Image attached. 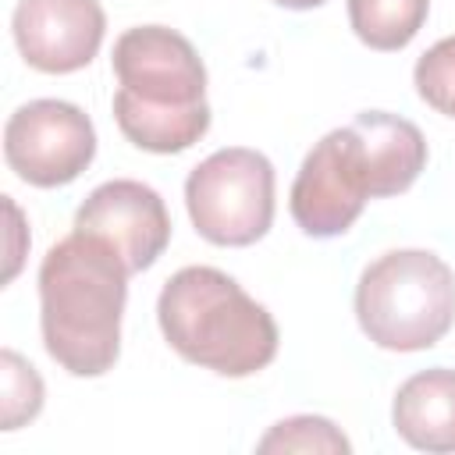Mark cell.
<instances>
[{
  "mask_svg": "<svg viewBox=\"0 0 455 455\" xmlns=\"http://www.w3.org/2000/svg\"><path fill=\"white\" fill-rule=\"evenodd\" d=\"M128 267L100 235L71 231L39 263V327L57 366L100 377L121 355Z\"/></svg>",
  "mask_w": 455,
  "mask_h": 455,
  "instance_id": "6da1fadb",
  "label": "cell"
},
{
  "mask_svg": "<svg viewBox=\"0 0 455 455\" xmlns=\"http://www.w3.org/2000/svg\"><path fill=\"white\" fill-rule=\"evenodd\" d=\"M167 345L220 377H249L274 363L277 323L245 288L217 267H181L156 299Z\"/></svg>",
  "mask_w": 455,
  "mask_h": 455,
  "instance_id": "7a4b0ae2",
  "label": "cell"
},
{
  "mask_svg": "<svg viewBox=\"0 0 455 455\" xmlns=\"http://www.w3.org/2000/svg\"><path fill=\"white\" fill-rule=\"evenodd\" d=\"M355 320L377 348H434L455 323V270L427 249H391L359 274Z\"/></svg>",
  "mask_w": 455,
  "mask_h": 455,
  "instance_id": "3957f363",
  "label": "cell"
},
{
  "mask_svg": "<svg viewBox=\"0 0 455 455\" xmlns=\"http://www.w3.org/2000/svg\"><path fill=\"white\" fill-rule=\"evenodd\" d=\"M185 206L206 242L252 245L274 224V164L259 149H217L185 178Z\"/></svg>",
  "mask_w": 455,
  "mask_h": 455,
  "instance_id": "277c9868",
  "label": "cell"
},
{
  "mask_svg": "<svg viewBox=\"0 0 455 455\" xmlns=\"http://www.w3.org/2000/svg\"><path fill=\"white\" fill-rule=\"evenodd\" d=\"M366 199H377V174L359 132L345 124L306 153L288 206L306 235L334 238L359 220Z\"/></svg>",
  "mask_w": 455,
  "mask_h": 455,
  "instance_id": "5b68a950",
  "label": "cell"
},
{
  "mask_svg": "<svg viewBox=\"0 0 455 455\" xmlns=\"http://www.w3.org/2000/svg\"><path fill=\"white\" fill-rule=\"evenodd\" d=\"M96 156V128L85 110L64 100H32L4 124L7 167L36 185L57 188L75 181Z\"/></svg>",
  "mask_w": 455,
  "mask_h": 455,
  "instance_id": "8992f818",
  "label": "cell"
},
{
  "mask_svg": "<svg viewBox=\"0 0 455 455\" xmlns=\"http://www.w3.org/2000/svg\"><path fill=\"white\" fill-rule=\"evenodd\" d=\"M114 75L128 100L164 110L206 103V68L196 46L167 25H139L114 43Z\"/></svg>",
  "mask_w": 455,
  "mask_h": 455,
  "instance_id": "52a82bcc",
  "label": "cell"
},
{
  "mask_svg": "<svg viewBox=\"0 0 455 455\" xmlns=\"http://www.w3.org/2000/svg\"><path fill=\"white\" fill-rule=\"evenodd\" d=\"M75 231L100 235L117 249L128 274H142L164 256L171 242V217L156 188L132 178H114L85 196L75 213Z\"/></svg>",
  "mask_w": 455,
  "mask_h": 455,
  "instance_id": "ba28073f",
  "label": "cell"
},
{
  "mask_svg": "<svg viewBox=\"0 0 455 455\" xmlns=\"http://www.w3.org/2000/svg\"><path fill=\"white\" fill-rule=\"evenodd\" d=\"M11 32L28 68L71 75L100 53L107 14L100 0H18Z\"/></svg>",
  "mask_w": 455,
  "mask_h": 455,
  "instance_id": "9c48e42d",
  "label": "cell"
},
{
  "mask_svg": "<svg viewBox=\"0 0 455 455\" xmlns=\"http://www.w3.org/2000/svg\"><path fill=\"white\" fill-rule=\"evenodd\" d=\"M391 423L419 451H455V370L412 373L395 395Z\"/></svg>",
  "mask_w": 455,
  "mask_h": 455,
  "instance_id": "30bf717a",
  "label": "cell"
},
{
  "mask_svg": "<svg viewBox=\"0 0 455 455\" xmlns=\"http://www.w3.org/2000/svg\"><path fill=\"white\" fill-rule=\"evenodd\" d=\"M352 128L370 153L377 174V199L405 192L427 167V139L412 121L387 110H363Z\"/></svg>",
  "mask_w": 455,
  "mask_h": 455,
  "instance_id": "8fae6325",
  "label": "cell"
},
{
  "mask_svg": "<svg viewBox=\"0 0 455 455\" xmlns=\"http://www.w3.org/2000/svg\"><path fill=\"white\" fill-rule=\"evenodd\" d=\"M114 121L124 132V139L146 153H181L196 146L210 128V107H188V110H164L128 100L121 89L114 92Z\"/></svg>",
  "mask_w": 455,
  "mask_h": 455,
  "instance_id": "7c38bea8",
  "label": "cell"
},
{
  "mask_svg": "<svg viewBox=\"0 0 455 455\" xmlns=\"http://www.w3.org/2000/svg\"><path fill=\"white\" fill-rule=\"evenodd\" d=\"M430 0H348V25L370 50H402L416 39Z\"/></svg>",
  "mask_w": 455,
  "mask_h": 455,
  "instance_id": "4fadbf2b",
  "label": "cell"
},
{
  "mask_svg": "<svg viewBox=\"0 0 455 455\" xmlns=\"http://www.w3.org/2000/svg\"><path fill=\"white\" fill-rule=\"evenodd\" d=\"M259 451H320V455H345L352 451L348 437L323 416H288L274 423L259 444Z\"/></svg>",
  "mask_w": 455,
  "mask_h": 455,
  "instance_id": "5bb4252c",
  "label": "cell"
},
{
  "mask_svg": "<svg viewBox=\"0 0 455 455\" xmlns=\"http://www.w3.org/2000/svg\"><path fill=\"white\" fill-rule=\"evenodd\" d=\"M0 423L4 430H18L21 423L36 419L43 409V380L32 363H25L14 348L0 352Z\"/></svg>",
  "mask_w": 455,
  "mask_h": 455,
  "instance_id": "9a60e30c",
  "label": "cell"
},
{
  "mask_svg": "<svg viewBox=\"0 0 455 455\" xmlns=\"http://www.w3.org/2000/svg\"><path fill=\"white\" fill-rule=\"evenodd\" d=\"M412 82L427 107H434L444 117H455V36L434 43L416 60Z\"/></svg>",
  "mask_w": 455,
  "mask_h": 455,
  "instance_id": "2e32d148",
  "label": "cell"
},
{
  "mask_svg": "<svg viewBox=\"0 0 455 455\" xmlns=\"http://www.w3.org/2000/svg\"><path fill=\"white\" fill-rule=\"evenodd\" d=\"M277 7H288V11H309V7H320L327 0H274Z\"/></svg>",
  "mask_w": 455,
  "mask_h": 455,
  "instance_id": "e0dca14e",
  "label": "cell"
}]
</instances>
